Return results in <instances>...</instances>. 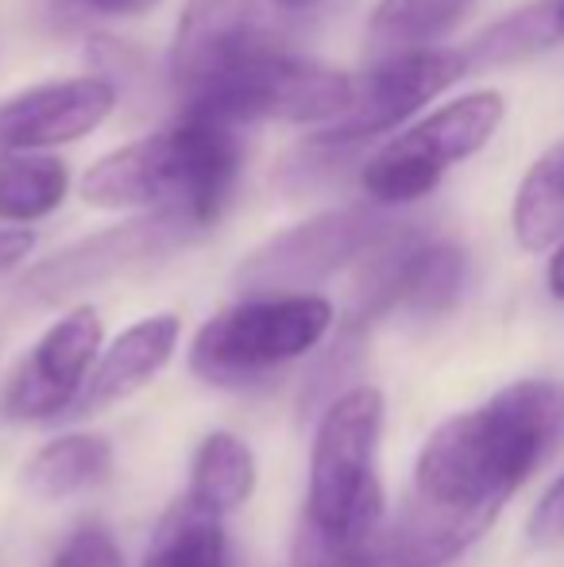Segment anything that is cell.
<instances>
[{
	"label": "cell",
	"instance_id": "cell-1",
	"mask_svg": "<svg viewBox=\"0 0 564 567\" xmlns=\"http://www.w3.org/2000/svg\"><path fill=\"white\" fill-rule=\"evenodd\" d=\"M564 449V382L519 379L483 405L441 421L414 460L394 540L444 567L491 529L499 509Z\"/></svg>",
	"mask_w": 564,
	"mask_h": 567
},
{
	"label": "cell",
	"instance_id": "cell-2",
	"mask_svg": "<svg viewBox=\"0 0 564 567\" xmlns=\"http://www.w3.org/2000/svg\"><path fill=\"white\" fill-rule=\"evenodd\" d=\"M244 147L233 127L178 120L113 155L82 178V202L98 209H147L213 228L240 182Z\"/></svg>",
	"mask_w": 564,
	"mask_h": 567
},
{
	"label": "cell",
	"instance_id": "cell-3",
	"mask_svg": "<svg viewBox=\"0 0 564 567\" xmlns=\"http://www.w3.org/2000/svg\"><path fill=\"white\" fill-rule=\"evenodd\" d=\"M383 421V390L368 382L332 398L317 421L301 517L337 540H371L383 533L387 494L379 478Z\"/></svg>",
	"mask_w": 564,
	"mask_h": 567
},
{
	"label": "cell",
	"instance_id": "cell-4",
	"mask_svg": "<svg viewBox=\"0 0 564 567\" xmlns=\"http://www.w3.org/2000/svg\"><path fill=\"white\" fill-rule=\"evenodd\" d=\"M332 329V301L321 293H271L221 309L189 343V371L209 386L240 390L309 355Z\"/></svg>",
	"mask_w": 564,
	"mask_h": 567
},
{
	"label": "cell",
	"instance_id": "cell-5",
	"mask_svg": "<svg viewBox=\"0 0 564 567\" xmlns=\"http://www.w3.org/2000/svg\"><path fill=\"white\" fill-rule=\"evenodd\" d=\"M352 109V74L309 62L294 47L271 51L248 66L233 70L197 97L182 101V120L240 127V124H337Z\"/></svg>",
	"mask_w": 564,
	"mask_h": 567
},
{
	"label": "cell",
	"instance_id": "cell-6",
	"mask_svg": "<svg viewBox=\"0 0 564 567\" xmlns=\"http://www.w3.org/2000/svg\"><path fill=\"white\" fill-rule=\"evenodd\" d=\"M506 116V101L495 90L464 93L444 109L418 120L387 147H379L360 171V186L379 209L414 205L441 186L457 163L491 143Z\"/></svg>",
	"mask_w": 564,
	"mask_h": 567
},
{
	"label": "cell",
	"instance_id": "cell-7",
	"mask_svg": "<svg viewBox=\"0 0 564 567\" xmlns=\"http://www.w3.org/2000/svg\"><path fill=\"white\" fill-rule=\"evenodd\" d=\"M394 236V225L379 209H329L271 236L236 270V286L248 298L309 293L306 286L337 275Z\"/></svg>",
	"mask_w": 564,
	"mask_h": 567
},
{
	"label": "cell",
	"instance_id": "cell-8",
	"mask_svg": "<svg viewBox=\"0 0 564 567\" xmlns=\"http://www.w3.org/2000/svg\"><path fill=\"white\" fill-rule=\"evenodd\" d=\"M283 47H290V35L279 8L267 0H189L171 43V85L178 105Z\"/></svg>",
	"mask_w": 564,
	"mask_h": 567
},
{
	"label": "cell",
	"instance_id": "cell-9",
	"mask_svg": "<svg viewBox=\"0 0 564 567\" xmlns=\"http://www.w3.org/2000/svg\"><path fill=\"white\" fill-rule=\"evenodd\" d=\"M197 236L194 225L166 213H143L116 228H105L98 236H85L78 244L54 251L20 282V298L28 306H59L66 298L93 290L101 282H113L116 275H129L136 267L158 262L186 247Z\"/></svg>",
	"mask_w": 564,
	"mask_h": 567
},
{
	"label": "cell",
	"instance_id": "cell-10",
	"mask_svg": "<svg viewBox=\"0 0 564 567\" xmlns=\"http://www.w3.org/2000/svg\"><path fill=\"white\" fill-rule=\"evenodd\" d=\"M468 70H472L468 54L444 51V47L383 54L363 74L352 78V109L337 124L325 127L317 140L337 143V147H356L363 140H376V135L399 127L402 120L422 113L429 101L441 97L449 85H457Z\"/></svg>",
	"mask_w": 564,
	"mask_h": 567
},
{
	"label": "cell",
	"instance_id": "cell-11",
	"mask_svg": "<svg viewBox=\"0 0 564 567\" xmlns=\"http://www.w3.org/2000/svg\"><path fill=\"white\" fill-rule=\"evenodd\" d=\"M101 340H105V329H101L98 309L78 306L59 317L8 379L4 402H0L4 417L28 425V421H51L78 405L101 359Z\"/></svg>",
	"mask_w": 564,
	"mask_h": 567
},
{
	"label": "cell",
	"instance_id": "cell-12",
	"mask_svg": "<svg viewBox=\"0 0 564 567\" xmlns=\"http://www.w3.org/2000/svg\"><path fill=\"white\" fill-rule=\"evenodd\" d=\"M116 109V85L101 74L47 82L23 90L0 105V158L43 155L82 135L98 132Z\"/></svg>",
	"mask_w": 564,
	"mask_h": 567
},
{
	"label": "cell",
	"instance_id": "cell-13",
	"mask_svg": "<svg viewBox=\"0 0 564 567\" xmlns=\"http://www.w3.org/2000/svg\"><path fill=\"white\" fill-rule=\"evenodd\" d=\"M182 337V321L174 313H155L143 317V321L129 324L105 351H101L98 367H93L90 382H85L82 398H78V410L98 413L109 405L124 402V398L140 394L143 386L163 374V367L174 359Z\"/></svg>",
	"mask_w": 564,
	"mask_h": 567
},
{
	"label": "cell",
	"instance_id": "cell-14",
	"mask_svg": "<svg viewBox=\"0 0 564 567\" xmlns=\"http://www.w3.org/2000/svg\"><path fill=\"white\" fill-rule=\"evenodd\" d=\"M113 467V444L98 433H66L47 441L43 449L23 463L20 486L31 502L54 506L74 494L98 486Z\"/></svg>",
	"mask_w": 564,
	"mask_h": 567
},
{
	"label": "cell",
	"instance_id": "cell-15",
	"mask_svg": "<svg viewBox=\"0 0 564 567\" xmlns=\"http://www.w3.org/2000/svg\"><path fill=\"white\" fill-rule=\"evenodd\" d=\"M259 483V467H256V452L244 436L236 433H209L197 444L194 460H189V486L182 498H189L197 509L221 517L244 509L256 494Z\"/></svg>",
	"mask_w": 564,
	"mask_h": 567
},
{
	"label": "cell",
	"instance_id": "cell-16",
	"mask_svg": "<svg viewBox=\"0 0 564 567\" xmlns=\"http://www.w3.org/2000/svg\"><path fill=\"white\" fill-rule=\"evenodd\" d=\"M143 567H233L225 522L197 509L189 498H178L158 517Z\"/></svg>",
	"mask_w": 564,
	"mask_h": 567
},
{
	"label": "cell",
	"instance_id": "cell-17",
	"mask_svg": "<svg viewBox=\"0 0 564 567\" xmlns=\"http://www.w3.org/2000/svg\"><path fill=\"white\" fill-rule=\"evenodd\" d=\"M480 8V0H379L371 8V43L387 54L429 51L460 28Z\"/></svg>",
	"mask_w": 564,
	"mask_h": 567
},
{
	"label": "cell",
	"instance_id": "cell-18",
	"mask_svg": "<svg viewBox=\"0 0 564 567\" xmlns=\"http://www.w3.org/2000/svg\"><path fill=\"white\" fill-rule=\"evenodd\" d=\"M511 225L526 251H550L564 239V140L553 143L519 182Z\"/></svg>",
	"mask_w": 564,
	"mask_h": 567
},
{
	"label": "cell",
	"instance_id": "cell-19",
	"mask_svg": "<svg viewBox=\"0 0 564 567\" xmlns=\"http://www.w3.org/2000/svg\"><path fill=\"white\" fill-rule=\"evenodd\" d=\"M564 43V0H530L472 43L468 66H506Z\"/></svg>",
	"mask_w": 564,
	"mask_h": 567
},
{
	"label": "cell",
	"instance_id": "cell-20",
	"mask_svg": "<svg viewBox=\"0 0 564 567\" xmlns=\"http://www.w3.org/2000/svg\"><path fill=\"white\" fill-rule=\"evenodd\" d=\"M70 194V171L54 155L0 158V225H35L51 217Z\"/></svg>",
	"mask_w": 564,
	"mask_h": 567
},
{
	"label": "cell",
	"instance_id": "cell-21",
	"mask_svg": "<svg viewBox=\"0 0 564 567\" xmlns=\"http://www.w3.org/2000/svg\"><path fill=\"white\" fill-rule=\"evenodd\" d=\"M290 567H425L383 529L371 540H337L301 517L290 545Z\"/></svg>",
	"mask_w": 564,
	"mask_h": 567
},
{
	"label": "cell",
	"instance_id": "cell-22",
	"mask_svg": "<svg viewBox=\"0 0 564 567\" xmlns=\"http://www.w3.org/2000/svg\"><path fill=\"white\" fill-rule=\"evenodd\" d=\"M51 567H129V564H124L121 545H116V537L105 525L85 522L62 540Z\"/></svg>",
	"mask_w": 564,
	"mask_h": 567
},
{
	"label": "cell",
	"instance_id": "cell-23",
	"mask_svg": "<svg viewBox=\"0 0 564 567\" xmlns=\"http://www.w3.org/2000/svg\"><path fill=\"white\" fill-rule=\"evenodd\" d=\"M526 540L534 548H553L564 540V471L545 486V494L534 502V509H530Z\"/></svg>",
	"mask_w": 564,
	"mask_h": 567
},
{
	"label": "cell",
	"instance_id": "cell-24",
	"mask_svg": "<svg viewBox=\"0 0 564 567\" xmlns=\"http://www.w3.org/2000/svg\"><path fill=\"white\" fill-rule=\"evenodd\" d=\"M35 247V236L28 228H0V275L20 267Z\"/></svg>",
	"mask_w": 564,
	"mask_h": 567
},
{
	"label": "cell",
	"instance_id": "cell-25",
	"mask_svg": "<svg viewBox=\"0 0 564 567\" xmlns=\"http://www.w3.org/2000/svg\"><path fill=\"white\" fill-rule=\"evenodd\" d=\"M82 4H90L93 12H101V16H143V12H151L158 0H82Z\"/></svg>",
	"mask_w": 564,
	"mask_h": 567
},
{
	"label": "cell",
	"instance_id": "cell-26",
	"mask_svg": "<svg viewBox=\"0 0 564 567\" xmlns=\"http://www.w3.org/2000/svg\"><path fill=\"white\" fill-rule=\"evenodd\" d=\"M550 293L553 298H561L564 301V239L557 247H553V259H550Z\"/></svg>",
	"mask_w": 564,
	"mask_h": 567
},
{
	"label": "cell",
	"instance_id": "cell-27",
	"mask_svg": "<svg viewBox=\"0 0 564 567\" xmlns=\"http://www.w3.org/2000/svg\"><path fill=\"white\" fill-rule=\"evenodd\" d=\"M271 8H279V12H301V8L317 4V0H267Z\"/></svg>",
	"mask_w": 564,
	"mask_h": 567
}]
</instances>
